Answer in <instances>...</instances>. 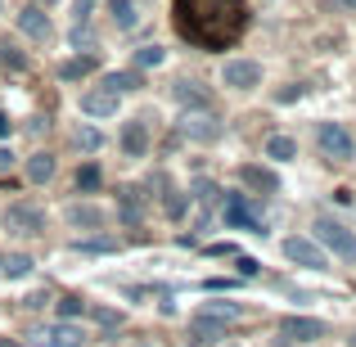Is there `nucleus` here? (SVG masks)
<instances>
[{"mask_svg":"<svg viewBox=\"0 0 356 347\" xmlns=\"http://www.w3.org/2000/svg\"><path fill=\"white\" fill-rule=\"evenodd\" d=\"M316 145H321V154L334 158V163H352L356 158V140L343 122H321V127H316Z\"/></svg>","mask_w":356,"mask_h":347,"instance_id":"2","label":"nucleus"},{"mask_svg":"<svg viewBox=\"0 0 356 347\" xmlns=\"http://www.w3.org/2000/svg\"><path fill=\"white\" fill-rule=\"evenodd\" d=\"M239 185L248 194H261V199H270V194L280 190V176L270 172V167H261V163H243L239 167Z\"/></svg>","mask_w":356,"mask_h":347,"instance_id":"10","label":"nucleus"},{"mask_svg":"<svg viewBox=\"0 0 356 347\" xmlns=\"http://www.w3.org/2000/svg\"><path fill=\"white\" fill-rule=\"evenodd\" d=\"M54 307H59V321H63V316H68V321H72V316H81V312H86L77 293H63V298H59V302H54Z\"/></svg>","mask_w":356,"mask_h":347,"instance_id":"31","label":"nucleus"},{"mask_svg":"<svg viewBox=\"0 0 356 347\" xmlns=\"http://www.w3.org/2000/svg\"><path fill=\"white\" fill-rule=\"evenodd\" d=\"M99 86L113 90V95H127V90L140 86V77H136V72H104V77H99Z\"/></svg>","mask_w":356,"mask_h":347,"instance_id":"20","label":"nucleus"},{"mask_svg":"<svg viewBox=\"0 0 356 347\" xmlns=\"http://www.w3.org/2000/svg\"><path fill=\"white\" fill-rule=\"evenodd\" d=\"M172 95H176V104H181V108H203V104H208V90L194 86V81H181Z\"/></svg>","mask_w":356,"mask_h":347,"instance_id":"19","label":"nucleus"},{"mask_svg":"<svg viewBox=\"0 0 356 347\" xmlns=\"http://www.w3.org/2000/svg\"><path fill=\"white\" fill-rule=\"evenodd\" d=\"M280 252H284L293 266H312V271H325L330 266V257H325V248L316 239H302V234H293V239L280 243Z\"/></svg>","mask_w":356,"mask_h":347,"instance_id":"5","label":"nucleus"},{"mask_svg":"<svg viewBox=\"0 0 356 347\" xmlns=\"http://www.w3.org/2000/svg\"><path fill=\"white\" fill-rule=\"evenodd\" d=\"M81 343H86V334H81L77 325H68V321L32 330V347H81Z\"/></svg>","mask_w":356,"mask_h":347,"instance_id":"9","label":"nucleus"},{"mask_svg":"<svg viewBox=\"0 0 356 347\" xmlns=\"http://www.w3.org/2000/svg\"><path fill=\"white\" fill-rule=\"evenodd\" d=\"M122 221H127V226H136L140 221V190H122Z\"/></svg>","mask_w":356,"mask_h":347,"instance_id":"26","label":"nucleus"},{"mask_svg":"<svg viewBox=\"0 0 356 347\" xmlns=\"http://www.w3.org/2000/svg\"><path fill=\"white\" fill-rule=\"evenodd\" d=\"M0 68H9V72H23V68H27V54L18 50L14 41H0Z\"/></svg>","mask_w":356,"mask_h":347,"instance_id":"25","label":"nucleus"},{"mask_svg":"<svg viewBox=\"0 0 356 347\" xmlns=\"http://www.w3.org/2000/svg\"><path fill=\"white\" fill-rule=\"evenodd\" d=\"M90 68H95V54H77V59H68V63L59 68V77H63V81H81Z\"/></svg>","mask_w":356,"mask_h":347,"instance_id":"23","label":"nucleus"},{"mask_svg":"<svg viewBox=\"0 0 356 347\" xmlns=\"http://www.w3.org/2000/svg\"><path fill=\"white\" fill-rule=\"evenodd\" d=\"M293 154H298V140L293 136H270L266 140V158H275V163H289Z\"/></svg>","mask_w":356,"mask_h":347,"instance_id":"21","label":"nucleus"},{"mask_svg":"<svg viewBox=\"0 0 356 347\" xmlns=\"http://www.w3.org/2000/svg\"><path fill=\"white\" fill-rule=\"evenodd\" d=\"M63 221L72 230H104V208L99 203H72V208H63Z\"/></svg>","mask_w":356,"mask_h":347,"instance_id":"13","label":"nucleus"},{"mask_svg":"<svg viewBox=\"0 0 356 347\" xmlns=\"http://www.w3.org/2000/svg\"><path fill=\"white\" fill-rule=\"evenodd\" d=\"M99 181H104V176H99L95 163H86V167L77 172V190H99Z\"/></svg>","mask_w":356,"mask_h":347,"instance_id":"30","label":"nucleus"},{"mask_svg":"<svg viewBox=\"0 0 356 347\" xmlns=\"http://www.w3.org/2000/svg\"><path fill=\"white\" fill-rule=\"evenodd\" d=\"M32 266H36V261L27 257V252H5V248H0V275H5V280H27Z\"/></svg>","mask_w":356,"mask_h":347,"instance_id":"16","label":"nucleus"},{"mask_svg":"<svg viewBox=\"0 0 356 347\" xmlns=\"http://www.w3.org/2000/svg\"><path fill=\"white\" fill-rule=\"evenodd\" d=\"M203 312H208V316H217V321H230V325H235L239 316H243V307H239V302H230V298H212V302L203 307Z\"/></svg>","mask_w":356,"mask_h":347,"instance_id":"24","label":"nucleus"},{"mask_svg":"<svg viewBox=\"0 0 356 347\" xmlns=\"http://www.w3.org/2000/svg\"><path fill=\"white\" fill-rule=\"evenodd\" d=\"M18 32H23L27 41H50V36H54V23L45 18V9L27 5L23 14H18Z\"/></svg>","mask_w":356,"mask_h":347,"instance_id":"12","label":"nucleus"},{"mask_svg":"<svg viewBox=\"0 0 356 347\" xmlns=\"http://www.w3.org/2000/svg\"><path fill=\"white\" fill-rule=\"evenodd\" d=\"M221 81L230 90H257L261 86V63L257 59H226L221 63Z\"/></svg>","mask_w":356,"mask_h":347,"instance_id":"6","label":"nucleus"},{"mask_svg":"<svg viewBox=\"0 0 356 347\" xmlns=\"http://www.w3.org/2000/svg\"><path fill=\"white\" fill-rule=\"evenodd\" d=\"M118 104H122V95H113V90H90V95H81V113L86 118H113L118 113Z\"/></svg>","mask_w":356,"mask_h":347,"instance_id":"14","label":"nucleus"},{"mask_svg":"<svg viewBox=\"0 0 356 347\" xmlns=\"http://www.w3.org/2000/svg\"><path fill=\"white\" fill-rule=\"evenodd\" d=\"M5 226L14 234H41L45 230V212L36 208V203H14V208L5 212Z\"/></svg>","mask_w":356,"mask_h":347,"instance_id":"11","label":"nucleus"},{"mask_svg":"<svg viewBox=\"0 0 356 347\" xmlns=\"http://www.w3.org/2000/svg\"><path fill=\"white\" fill-rule=\"evenodd\" d=\"M9 131H14V122H9V113H0V140H5Z\"/></svg>","mask_w":356,"mask_h":347,"instance_id":"36","label":"nucleus"},{"mask_svg":"<svg viewBox=\"0 0 356 347\" xmlns=\"http://www.w3.org/2000/svg\"><path fill=\"white\" fill-rule=\"evenodd\" d=\"M72 140H77V145H81V149H95V145H99V131H90V127H81V131H77V136H72Z\"/></svg>","mask_w":356,"mask_h":347,"instance_id":"32","label":"nucleus"},{"mask_svg":"<svg viewBox=\"0 0 356 347\" xmlns=\"http://www.w3.org/2000/svg\"><path fill=\"white\" fill-rule=\"evenodd\" d=\"M226 330H230V321H217V316H208V312L194 316V339H221Z\"/></svg>","mask_w":356,"mask_h":347,"instance_id":"18","label":"nucleus"},{"mask_svg":"<svg viewBox=\"0 0 356 347\" xmlns=\"http://www.w3.org/2000/svg\"><path fill=\"white\" fill-rule=\"evenodd\" d=\"M239 275H257V257H243L239 252Z\"/></svg>","mask_w":356,"mask_h":347,"instance_id":"33","label":"nucleus"},{"mask_svg":"<svg viewBox=\"0 0 356 347\" xmlns=\"http://www.w3.org/2000/svg\"><path fill=\"white\" fill-rule=\"evenodd\" d=\"M0 347H23V343H18V339H0Z\"/></svg>","mask_w":356,"mask_h":347,"instance_id":"37","label":"nucleus"},{"mask_svg":"<svg viewBox=\"0 0 356 347\" xmlns=\"http://www.w3.org/2000/svg\"><path fill=\"white\" fill-rule=\"evenodd\" d=\"M275 334L284 343H316V339H325V321H312V316H284Z\"/></svg>","mask_w":356,"mask_h":347,"instance_id":"8","label":"nucleus"},{"mask_svg":"<svg viewBox=\"0 0 356 347\" xmlns=\"http://www.w3.org/2000/svg\"><path fill=\"white\" fill-rule=\"evenodd\" d=\"M163 208H167V217H185V208H190V199H185L181 190H167V194H163Z\"/></svg>","mask_w":356,"mask_h":347,"instance_id":"27","label":"nucleus"},{"mask_svg":"<svg viewBox=\"0 0 356 347\" xmlns=\"http://www.w3.org/2000/svg\"><path fill=\"white\" fill-rule=\"evenodd\" d=\"M9 167H14V154H9V149H5V145H0V176H5V172H9Z\"/></svg>","mask_w":356,"mask_h":347,"instance_id":"34","label":"nucleus"},{"mask_svg":"<svg viewBox=\"0 0 356 347\" xmlns=\"http://www.w3.org/2000/svg\"><path fill=\"white\" fill-rule=\"evenodd\" d=\"M90 5H95V0H77V5H72V32H77V36H86V18H90Z\"/></svg>","mask_w":356,"mask_h":347,"instance_id":"29","label":"nucleus"},{"mask_svg":"<svg viewBox=\"0 0 356 347\" xmlns=\"http://www.w3.org/2000/svg\"><path fill=\"white\" fill-rule=\"evenodd\" d=\"M316 243L321 248H334L339 257H348V261H356V234L343 226V221H334V217H316Z\"/></svg>","mask_w":356,"mask_h":347,"instance_id":"3","label":"nucleus"},{"mask_svg":"<svg viewBox=\"0 0 356 347\" xmlns=\"http://www.w3.org/2000/svg\"><path fill=\"white\" fill-rule=\"evenodd\" d=\"M226 226L230 230H252V234H270L266 230V221L252 212V203L243 199V194H230V203H226Z\"/></svg>","mask_w":356,"mask_h":347,"instance_id":"7","label":"nucleus"},{"mask_svg":"<svg viewBox=\"0 0 356 347\" xmlns=\"http://www.w3.org/2000/svg\"><path fill=\"white\" fill-rule=\"evenodd\" d=\"M163 59H167L163 45H145V50H136V63H140V68H158Z\"/></svg>","mask_w":356,"mask_h":347,"instance_id":"28","label":"nucleus"},{"mask_svg":"<svg viewBox=\"0 0 356 347\" xmlns=\"http://www.w3.org/2000/svg\"><path fill=\"white\" fill-rule=\"evenodd\" d=\"M122 149H127V158L149 154V127L145 122H127V127H122Z\"/></svg>","mask_w":356,"mask_h":347,"instance_id":"15","label":"nucleus"},{"mask_svg":"<svg viewBox=\"0 0 356 347\" xmlns=\"http://www.w3.org/2000/svg\"><path fill=\"white\" fill-rule=\"evenodd\" d=\"M108 9H113V23L122 27V32H131V27L140 23V9L131 5V0H108Z\"/></svg>","mask_w":356,"mask_h":347,"instance_id":"22","label":"nucleus"},{"mask_svg":"<svg viewBox=\"0 0 356 347\" xmlns=\"http://www.w3.org/2000/svg\"><path fill=\"white\" fill-rule=\"evenodd\" d=\"M95 321H99V325H118L122 316H118V312H95Z\"/></svg>","mask_w":356,"mask_h":347,"instance_id":"35","label":"nucleus"},{"mask_svg":"<svg viewBox=\"0 0 356 347\" xmlns=\"http://www.w3.org/2000/svg\"><path fill=\"white\" fill-rule=\"evenodd\" d=\"M176 27L190 45L230 50L248 27V5L243 0H176Z\"/></svg>","mask_w":356,"mask_h":347,"instance_id":"1","label":"nucleus"},{"mask_svg":"<svg viewBox=\"0 0 356 347\" xmlns=\"http://www.w3.org/2000/svg\"><path fill=\"white\" fill-rule=\"evenodd\" d=\"M54 176V154H32L27 158V181L32 185H45Z\"/></svg>","mask_w":356,"mask_h":347,"instance_id":"17","label":"nucleus"},{"mask_svg":"<svg viewBox=\"0 0 356 347\" xmlns=\"http://www.w3.org/2000/svg\"><path fill=\"white\" fill-rule=\"evenodd\" d=\"M181 136L199 140V145H212V140L221 136V118L212 113L208 104H203V108H185V113H181Z\"/></svg>","mask_w":356,"mask_h":347,"instance_id":"4","label":"nucleus"}]
</instances>
